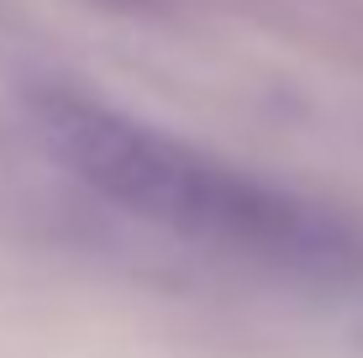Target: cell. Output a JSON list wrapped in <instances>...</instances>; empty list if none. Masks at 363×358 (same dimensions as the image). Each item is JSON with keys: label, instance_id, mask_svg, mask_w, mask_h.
Returning a JSON list of instances; mask_svg holds the SVG:
<instances>
[{"label": "cell", "instance_id": "6da1fadb", "mask_svg": "<svg viewBox=\"0 0 363 358\" xmlns=\"http://www.w3.org/2000/svg\"><path fill=\"white\" fill-rule=\"evenodd\" d=\"M32 121L79 184L127 216L311 285H353L363 242L347 221L221 158L69 90H37Z\"/></svg>", "mask_w": 363, "mask_h": 358}, {"label": "cell", "instance_id": "7a4b0ae2", "mask_svg": "<svg viewBox=\"0 0 363 358\" xmlns=\"http://www.w3.org/2000/svg\"><path fill=\"white\" fill-rule=\"evenodd\" d=\"M95 6H106V11H153V6H164V0H95Z\"/></svg>", "mask_w": 363, "mask_h": 358}]
</instances>
